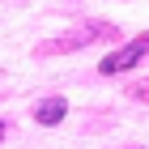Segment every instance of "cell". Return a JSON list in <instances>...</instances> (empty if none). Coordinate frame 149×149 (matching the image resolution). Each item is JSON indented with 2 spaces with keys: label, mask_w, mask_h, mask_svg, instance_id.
I'll use <instances>...</instances> for the list:
<instances>
[{
  "label": "cell",
  "mask_w": 149,
  "mask_h": 149,
  "mask_svg": "<svg viewBox=\"0 0 149 149\" xmlns=\"http://www.w3.org/2000/svg\"><path fill=\"white\" fill-rule=\"evenodd\" d=\"M149 56V34L145 38H132V43H124V47H115L111 56L102 60V64H98V68L107 72V77H111V72H124V68H136L141 60Z\"/></svg>",
  "instance_id": "1"
},
{
  "label": "cell",
  "mask_w": 149,
  "mask_h": 149,
  "mask_svg": "<svg viewBox=\"0 0 149 149\" xmlns=\"http://www.w3.org/2000/svg\"><path fill=\"white\" fill-rule=\"evenodd\" d=\"M102 34H107V26H102V22H94V26H85V30H77V34H68V38H51V43H38V47H34V56H60V51L85 47V43H94V38H102Z\"/></svg>",
  "instance_id": "2"
},
{
  "label": "cell",
  "mask_w": 149,
  "mask_h": 149,
  "mask_svg": "<svg viewBox=\"0 0 149 149\" xmlns=\"http://www.w3.org/2000/svg\"><path fill=\"white\" fill-rule=\"evenodd\" d=\"M64 115H68V102H64V98H43V102L34 107V119L38 124H60V119H64Z\"/></svg>",
  "instance_id": "3"
},
{
  "label": "cell",
  "mask_w": 149,
  "mask_h": 149,
  "mask_svg": "<svg viewBox=\"0 0 149 149\" xmlns=\"http://www.w3.org/2000/svg\"><path fill=\"white\" fill-rule=\"evenodd\" d=\"M0 136H4V124H0Z\"/></svg>",
  "instance_id": "4"
}]
</instances>
